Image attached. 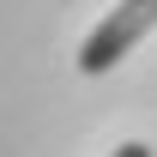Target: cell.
Instances as JSON below:
<instances>
[{"label":"cell","mask_w":157,"mask_h":157,"mask_svg":"<svg viewBox=\"0 0 157 157\" xmlns=\"http://www.w3.org/2000/svg\"><path fill=\"white\" fill-rule=\"evenodd\" d=\"M145 30H157V0H121L115 12L78 42V67H85V73H109L115 60H127L139 48Z\"/></svg>","instance_id":"obj_1"},{"label":"cell","mask_w":157,"mask_h":157,"mask_svg":"<svg viewBox=\"0 0 157 157\" xmlns=\"http://www.w3.org/2000/svg\"><path fill=\"white\" fill-rule=\"evenodd\" d=\"M115 157H151V145H145V139H127V145H121Z\"/></svg>","instance_id":"obj_2"}]
</instances>
